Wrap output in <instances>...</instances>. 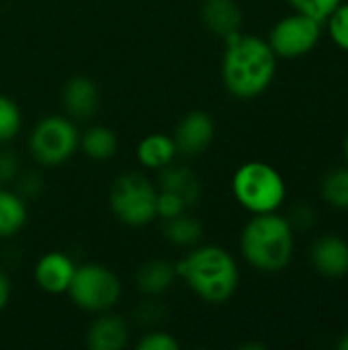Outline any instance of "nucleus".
<instances>
[{
    "instance_id": "4",
    "label": "nucleus",
    "mask_w": 348,
    "mask_h": 350,
    "mask_svg": "<svg viewBox=\"0 0 348 350\" xmlns=\"http://www.w3.org/2000/svg\"><path fill=\"white\" fill-rule=\"evenodd\" d=\"M236 203L252 215L275 213L287 199V185L281 172L267 162H246L232 176Z\"/></svg>"
},
{
    "instance_id": "2",
    "label": "nucleus",
    "mask_w": 348,
    "mask_h": 350,
    "mask_svg": "<svg viewBox=\"0 0 348 350\" xmlns=\"http://www.w3.org/2000/svg\"><path fill=\"white\" fill-rule=\"evenodd\" d=\"M178 279L195 297L209 306L228 304L240 287V269L230 250L217 244H197L176 262Z\"/></svg>"
},
{
    "instance_id": "16",
    "label": "nucleus",
    "mask_w": 348,
    "mask_h": 350,
    "mask_svg": "<svg viewBox=\"0 0 348 350\" xmlns=\"http://www.w3.org/2000/svg\"><path fill=\"white\" fill-rule=\"evenodd\" d=\"M242 8L236 0H203L201 21L207 31L226 39L242 31Z\"/></svg>"
},
{
    "instance_id": "1",
    "label": "nucleus",
    "mask_w": 348,
    "mask_h": 350,
    "mask_svg": "<svg viewBox=\"0 0 348 350\" xmlns=\"http://www.w3.org/2000/svg\"><path fill=\"white\" fill-rule=\"evenodd\" d=\"M224 41L222 82L226 90L240 100H250L267 92L275 80L279 62L269 41L242 31L226 37Z\"/></svg>"
},
{
    "instance_id": "31",
    "label": "nucleus",
    "mask_w": 348,
    "mask_h": 350,
    "mask_svg": "<svg viewBox=\"0 0 348 350\" xmlns=\"http://www.w3.org/2000/svg\"><path fill=\"white\" fill-rule=\"evenodd\" d=\"M10 295H12L10 277H8V273L0 267V314L6 310V306H8V301H10Z\"/></svg>"
},
{
    "instance_id": "27",
    "label": "nucleus",
    "mask_w": 348,
    "mask_h": 350,
    "mask_svg": "<svg viewBox=\"0 0 348 350\" xmlns=\"http://www.w3.org/2000/svg\"><path fill=\"white\" fill-rule=\"evenodd\" d=\"M21 172V160L14 150L6 146H0V187L14 185L16 176Z\"/></svg>"
},
{
    "instance_id": "7",
    "label": "nucleus",
    "mask_w": 348,
    "mask_h": 350,
    "mask_svg": "<svg viewBox=\"0 0 348 350\" xmlns=\"http://www.w3.org/2000/svg\"><path fill=\"white\" fill-rule=\"evenodd\" d=\"M68 295L78 310L96 316L119 304L123 285L113 269L98 262H86L76 267Z\"/></svg>"
},
{
    "instance_id": "10",
    "label": "nucleus",
    "mask_w": 348,
    "mask_h": 350,
    "mask_svg": "<svg viewBox=\"0 0 348 350\" xmlns=\"http://www.w3.org/2000/svg\"><path fill=\"white\" fill-rule=\"evenodd\" d=\"M76 267L74 258L62 250L45 252L33 269L35 285L49 295H64L70 289Z\"/></svg>"
},
{
    "instance_id": "30",
    "label": "nucleus",
    "mask_w": 348,
    "mask_h": 350,
    "mask_svg": "<svg viewBox=\"0 0 348 350\" xmlns=\"http://www.w3.org/2000/svg\"><path fill=\"white\" fill-rule=\"evenodd\" d=\"M293 228L299 230H310L316 224V211L310 203H299L291 209V215L287 217Z\"/></svg>"
},
{
    "instance_id": "5",
    "label": "nucleus",
    "mask_w": 348,
    "mask_h": 350,
    "mask_svg": "<svg viewBox=\"0 0 348 350\" xmlns=\"http://www.w3.org/2000/svg\"><path fill=\"white\" fill-rule=\"evenodd\" d=\"M158 187L142 172L119 174L109 191L113 217L127 228H146L156 221Z\"/></svg>"
},
{
    "instance_id": "25",
    "label": "nucleus",
    "mask_w": 348,
    "mask_h": 350,
    "mask_svg": "<svg viewBox=\"0 0 348 350\" xmlns=\"http://www.w3.org/2000/svg\"><path fill=\"white\" fill-rule=\"evenodd\" d=\"M295 12L308 14L320 23H324L345 0H287Z\"/></svg>"
},
{
    "instance_id": "18",
    "label": "nucleus",
    "mask_w": 348,
    "mask_h": 350,
    "mask_svg": "<svg viewBox=\"0 0 348 350\" xmlns=\"http://www.w3.org/2000/svg\"><path fill=\"white\" fill-rule=\"evenodd\" d=\"M78 150H82V154L94 162H107L117 154L119 137L107 125H90L80 131Z\"/></svg>"
},
{
    "instance_id": "14",
    "label": "nucleus",
    "mask_w": 348,
    "mask_h": 350,
    "mask_svg": "<svg viewBox=\"0 0 348 350\" xmlns=\"http://www.w3.org/2000/svg\"><path fill=\"white\" fill-rule=\"evenodd\" d=\"M158 191H168L180 197L187 207H195L201 199V178L197 172L187 164H168L166 168L158 170Z\"/></svg>"
},
{
    "instance_id": "9",
    "label": "nucleus",
    "mask_w": 348,
    "mask_h": 350,
    "mask_svg": "<svg viewBox=\"0 0 348 350\" xmlns=\"http://www.w3.org/2000/svg\"><path fill=\"white\" fill-rule=\"evenodd\" d=\"M172 139L178 156L183 158L201 156L215 139V121L205 111H189L178 119Z\"/></svg>"
},
{
    "instance_id": "26",
    "label": "nucleus",
    "mask_w": 348,
    "mask_h": 350,
    "mask_svg": "<svg viewBox=\"0 0 348 350\" xmlns=\"http://www.w3.org/2000/svg\"><path fill=\"white\" fill-rule=\"evenodd\" d=\"M137 350H178L180 342L166 330L148 328L135 342Z\"/></svg>"
},
{
    "instance_id": "20",
    "label": "nucleus",
    "mask_w": 348,
    "mask_h": 350,
    "mask_svg": "<svg viewBox=\"0 0 348 350\" xmlns=\"http://www.w3.org/2000/svg\"><path fill=\"white\" fill-rule=\"evenodd\" d=\"M162 234L164 238L176 246V248H193L197 244H201V238H203V226L201 221L187 211L170 217V219H164L162 221Z\"/></svg>"
},
{
    "instance_id": "29",
    "label": "nucleus",
    "mask_w": 348,
    "mask_h": 350,
    "mask_svg": "<svg viewBox=\"0 0 348 350\" xmlns=\"http://www.w3.org/2000/svg\"><path fill=\"white\" fill-rule=\"evenodd\" d=\"M187 209L189 207L180 197H176L168 191H158V199H156V217L158 219H162V221L170 219V217H174Z\"/></svg>"
},
{
    "instance_id": "6",
    "label": "nucleus",
    "mask_w": 348,
    "mask_h": 350,
    "mask_svg": "<svg viewBox=\"0 0 348 350\" xmlns=\"http://www.w3.org/2000/svg\"><path fill=\"white\" fill-rule=\"evenodd\" d=\"M78 142L80 129L76 121L68 115H47L33 125L27 150L39 166L53 168L66 164L78 152Z\"/></svg>"
},
{
    "instance_id": "11",
    "label": "nucleus",
    "mask_w": 348,
    "mask_h": 350,
    "mask_svg": "<svg viewBox=\"0 0 348 350\" xmlns=\"http://www.w3.org/2000/svg\"><path fill=\"white\" fill-rule=\"evenodd\" d=\"M62 107L64 115L72 121H90L101 109V90L98 84L88 76H74L62 88Z\"/></svg>"
},
{
    "instance_id": "32",
    "label": "nucleus",
    "mask_w": 348,
    "mask_h": 350,
    "mask_svg": "<svg viewBox=\"0 0 348 350\" xmlns=\"http://www.w3.org/2000/svg\"><path fill=\"white\" fill-rule=\"evenodd\" d=\"M336 347L340 350H348V332H345V334L340 336V340L336 342Z\"/></svg>"
},
{
    "instance_id": "3",
    "label": "nucleus",
    "mask_w": 348,
    "mask_h": 350,
    "mask_svg": "<svg viewBox=\"0 0 348 350\" xmlns=\"http://www.w3.org/2000/svg\"><path fill=\"white\" fill-rule=\"evenodd\" d=\"M242 258L260 273H281L295 252V228L279 211L252 215L240 234Z\"/></svg>"
},
{
    "instance_id": "17",
    "label": "nucleus",
    "mask_w": 348,
    "mask_h": 350,
    "mask_svg": "<svg viewBox=\"0 0 348 350\" xmlns=\"http://www.w3.org/2000/svg\"><path fill=\"white\" fill-rule=\"evenodd\" d=\"M137 162L146 170H162L172 164L178 156L172 135L166 133H150L137 144Z\"/></svg>"
},
{
    "instance_id": "21",
    "label": "nucleus",
    "mask_w": 348,
    "mask_h": 350,
    "mask_svg": "<svg viewBox=\"0 0 348 350\" xmlns=\"http://www.w3.org/2000/svg\"><path fill=\"white\" fill-rule=\"evenodd\" d=\"M322 199L326 205L347 211L348 209V166L340 168H332L330 172H326V176L322 178V187H320Z\"/></svg>"
},
{
    "instance_id": "19",
    "label": "nucleus",
    "mask_w": 348,
    "mask_h": 350,
    "mask_svg": "<svg viewBox=\"0 0 348 350\" xmlns=\"http://www.w3.org/2000/svg\"><path fill=\"white\" fill-rule=\"evenodd\" d=\"M27 201L8 187H0V240L14 238L27 224Z\"/></svg>"
},
{
    "instance_id": "33",
    "label": "nucleus",
    "mask_w": 348,
    "mask_h": 350,
    "mask_svg": "<svg viewBox=\"0 0 348 350\" xmlns=\"http://www.w3.org/2000/svg\"><path fill=\"white\" fill-rule=\"evenodd\" d=\"M343 152H345V160H347V166H348V133H347V137H345V142H343Z\"/></svg>"
},
{
    "instance_id": "24",
    "label": "nucleus",
    "mask_w": 348,
    "mask_h": 350,
    "mask_svg": "<svg viewBox=\"0 0 348 350\" xmlns=\"http://www.w3.org/2000/svg\"><path fill=\"white\" fill-rule=\"evenodd\" d=\"M324 23L332 43L343 51H348V2H343Z\"/></svg>"
},
{
    "instance_id": "22",
    "label": "nucleus",
    "mask_w": 348,
    "mask_h": 350,
    "mask_svg": "<svg viewBox=\"0 0 348 350\" xmlns=\"http://www.w3.org/2000/svg\"><path fill=\"white\" fill-rule=\"evenodd\" d=\"M23 129V111L18 103L0 94V146L12 144Z\"/></svg>"
},
{
    "instance_id": "13",
    "label": "nucleus",
    "mask_w": 348,
    "mask_h": 350,
    "mask_svg": "<svg viewBox=\"0 0 348 350\" xmlns=\"http://www.w3.org/2000/svg\"><path fill=\"white\" fill-rule=\"evenodd\" d=\"M310 260L318 275L343 279L348 275V242L336 234L320 236L310 248Z\"/></svg>"
},
{
    "instance_id": "28",
    "label": "nucleus",
    "mask_w": 348,
    "mask_h": 350,
    "mask_svg": "<svg viewBox=\"0 0 348 350\" xmlns=\"http://www.w3.org/2000/svg\"><path fill=\"white\" fill-rule=\"evenodd\" d=\"M14 191L27 201L43 191V176L37 170H21L14 180Z\"/></svg>"
},
{
    "instance_id": "12",
    "label": "nucleus",
    "mask_w": 348,
    "mask_h": 350,
    "mask_svg": "<svg viewBox=\"0 0 348 350\" xmlns=\"http://www.w3.org/2000/svg\"><path fill=\"white\" fill-rule=\"evenodd\" d=\"M131 340L129 322L113 310L96 314L88 324L84 342L90 350H123Z\"/></svg>"
},
{
    "instance_id": "15",
    "label": "nucleus",
    "mask_w": 348,
    "mask_h": 350,
    "mask_svg": "<svg viewBox=\"0 0 348 350\" xmlns=\"http://www.w3.org/2000/svg\"><path fill=\"white\" fill-rule=\"evenodd\" d=\"M178 281L176 265L164 258H152L135 271V285L144 297H162Z\"/></svg>"
},
{
    "instance_id": "23",
    "label": "nucleus",
    "mask_w": 348,
    "mask_h": 350,
    "mask_svg": "<svg viewBox=\"0 0 348 350\" xmlns=\"http://www.w3.org/2000/svg\"><path fill=\"white\" fill-rule=\"evenodd\" d=\"M166 318V310L162 306L160 297H146L133 312V320L135 324H139L142 328H158V324Z\"/></svg>"
},
{
    "instance_id": "8",
    "label": "nucleus",
    "mask_w": 348,
    "mask_h": 350,
    "mask_svg": "<svg viewBox=\"0 0 348 350\" xmlns=\"http://www.w3.org/2000/svg\"><path fill=\"white\" fill-rule=\"evenodd\" d=\"M322 27L324 23L293 10V14H287L273 25L267 41L279 59H297L318 45Z\"/></svg>"
}]
</instances>
